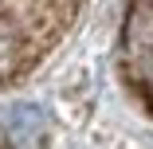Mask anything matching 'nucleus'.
I'll return each instance as SVG.
<instances>
[{"label":"nucleus","instance_id":"nucleus-1","mask_svg":"<svg viewBox=\"0 0 153 149\" xmlns=\"http://www.w3.org/2000/svg\"><path fill=\"white\" fill-rule=\"evenodd\" d=\"M0 130H4L12 149H39L47 133V114L36 102H12L0 110Z\"/></svg>","mask_w":153,"mask_h":149},{"label":"nucleus","instance_id":"nucleus-2","mask_svg":"<svg viewBox=\"0 0 153 149\" xmlns=\"http://www.w3.org/2000/svg\"><path fill=\"white\" fill-rule=\"evenodd\" d=\"M126 59L134 67L153 63V0H134V8L126 16Z\"/></svg>","mask_w":153,"mask_h":149},{"label":"nucleus","instance_id":"nucleus-3","mask_svg":"<svg viewBox=\"0 0 153 149\" xmlns=\"http://www.w3.org/2000/svg\"><path fill=\"white\" fill-rule=\"evenodd\" d=\"M16 59H20V32H16V24L0 12V79L16 67Z\"/></svg>","mask_w":153,"mask_h":149},{"label":"nucleus","instance_id":"nucleus-4","mask_svg":"<svg viewBox=\"0 0 153 149\" xmlns=\"http://www.w3.org/2000/svg\"><path fill=\"white\" fill-rule=\"evenodd\" d=\"M145 86H149V98H153V71L145 75Z\"/></svg>","mask_w":153,"mask_h":149}]
</instances>
